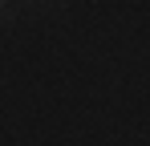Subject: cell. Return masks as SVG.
I'll use <instances>...</instances> for the list:
<instances>
[{"mask_svg":"<svg viewBox=\"0 0 150 146\" xmlns=\"http://www.w3.org/2000/svg\"><path fill=\"white\" fill-rule=\"evenodd\" d=\"M4 12H8V0H0V16H4Z\"/></svg>","mask_w":150,"mask_h":146,"instance_id":"cell-1","label":"cell"}]
</instances>
